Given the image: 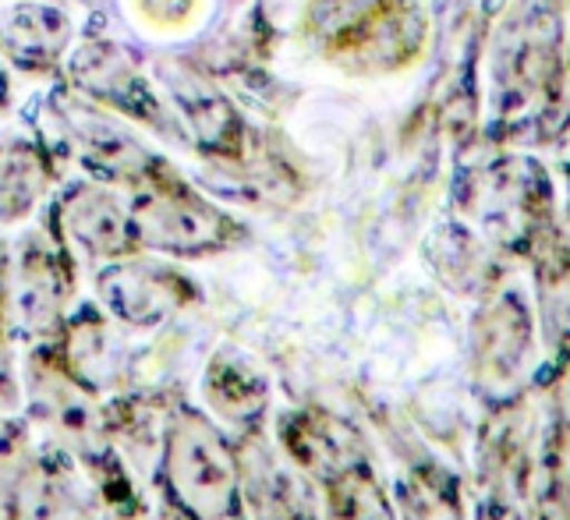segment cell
<instances>
[{"label":"cell","mask_w":570,"mask_h":520,"mask_svg":"<svg viewBox=\"0 0 570 520\" xmlns=\"http://www.w3.org/2000/svg\"><path fill=\"white\" fill-rule=\"evenodd\" d=\"M131 4L153 29H181L199 0H131Z\"/></svg>","instance_id":"cell-15"},{"label":"cell","mask_w":570,"mask_h":520,"mask_svg":"<svg viewBox=\"0 0 570 520\" xmlns=\"http://www.w3.org/2000/svg\"><path fill=\"white\" fill-rule=\"evenodd\" d=\"M535 520H570V422L546 414V432L539 447L535 482H532Z\"/></svg>","instance_id":"cell-11"},{"label":"cell","mask_w":570,"mask_h":520,"mask_svg":"<svg viewBox=\"0 0 570 520\" xmlns=\"http://www.w3.org/2000/svg\"><path fill=\"white\" fill-rule=\"evenodd\" d=\"M269 435L312 482L326 485L344 471L368 464L372 453L358 425L326 408H291L269 418Z\"/></svg>","instance_id":"cell-5"},{"label":"cell","mask_w":570,"mask_h":520,"mask_svg":"<svg viewBox=\"0 0 570 520\" xmlns=\"http://www.w3.org/2000/svg\"><path fill=\"white\" fill-rule=\"evenodd\" d=\"M320 492H323V520H397L393 492L386 489L372 460L320 485Z\"/></svg>","instance_id":"cell-12"},{"label":"cell","mask_w":570,"mask_h":520,"mask_svg":"<svg viewBox=\"0 0 570 520\" xmlns=\"http://www.w3.org/2000/svg\"><path fill=\"white\" fill-rule=\"evenodd\" d=\"M248 520H323V492L277 447L269 429L234 435Z\"/></svg>","instance_id":"cell-3"},{"label":"cell","mask_w":570,"mask_h":520,"mask_svg":"<svg viewBox=\"0 0 570 520\" xmlns=\"http://www.w3.org/2000/svg\"><path fill=\"white\" fill-rule=\"evenodd\" d=\"M153 478L160 489V503L188 513L191 520H248L238 443L188 396L174 400L167 414Z\"/></svg>","instance_id":"cell-1"},{"label":"cell","mask_w":570,"mask_h":520,"mask_svg":"<svg viewBox=\"0 0 570 520\" xmlns=\"http://www.w3.org/2000/svg\"><path fill=\"white\" fill-rule=\"evenodd\" d=\"M96 294L114 323L135 333L160 330L199 302V291L178 269L135 263V258H117L96 276Z\"/></svg>","instance_id":"cell-4"},{"label":"cell","mask_w":570,"mask_h":520,"mask_svg":"<svg viewBox=\"0 0 570 520\" xmlns=\"http://www.w3.org/2000/svg\"><path fill=\"white\" fill-rule=\"evenodd\" d=\"M542 330L553 357H570V276H553L542 287Z\"/></svg>","instance_id":"cell-14"},{"label":"cell","mask_w":570,"mask_h":520,"mask_svg":"<svg viewBox=\"0 0 570 520\" xmlns=\"http://www.w3.org/2000/svg\"><path fill=\"white\" fill-rule=\"evenodd\" d=\"M199 396H203V408L230 435L269 429V418H273L269 379L252 362H245L242 354H230V351L213 354L199 375Z\"/></svg>","instance_id":"cell-8"},{"label":"cell","mask_w":570,"mask_h":520,"mask_svg":"<svg viewBox=\"0 0 570 520\" xmlns=\"http://www.w3.org/2000/svg\"><path fill=\"white\" fill-rule=\"evenodd\" d=\"M61 224L68 242L82 248L89 258L117 263V258H128V252L135 248L131 213H125L110 195L96 188H82L68 198L61 209Z\"/></svg>","instance_id":"cell-10"},{"label":"cell","mask_w":570,"mask_h":520,"mask_svg":"<svg viewBox=\"0 0 570 520\" xmlns=\"http://www.w3.org/2000/svg\"><path fill=\"white\" fill-rule=\"evenodd\" d=\"M75 520H139V517H125V513H117V510L104 507L100 499H96V503H86V507H78Z\"/></svg>","instance_id":"cell-16"},{"label":"cell","mask_w":570,"mask_h":520,"mask_svg":"<svg viewBox=\"0 0 570 520\" xmlns=\"http://www.w3.org/2000/svg\"><path fill=\"white\" fill-rule=\"evenodd\" d=\"M39 192H43V174L26 156H0V219H22Z\"/></svg>","instance_id":"cell-13"},{"label":"cell","mask_w":570,"mask_h":520,"mask_svg":"<svg viewBox=\"0 0 570 520\" xmlns=\"http://www.w3.org/2000/svg\"><path fill=\"white\" fill-rule=\"evenodd\" d=\"M50 347L61 357V365L96 396L125 393L135 383L131 354L125 351L121 336L114 333L107 318H96L92 312H82L78 318L71 315L57 340H50Z\"/></svg>","instance_id":"cell-9"},{"label":"cell","mask_w":570,"mask_h":520,"mask_svg":"<svg viewBox=\"0 0 570 520\" xmlns=\"http://www.w3.org/2000/svg\"><path fill=\"white\" fill-rule=\"evenodd\" d=\"M131 227L139 245L178 258L216 255L234 248V242H238V227L220 213H213L199 203H188V198H164V195L135 198Z\"/></svg>","instance_id":"cell-6"},{"label":"cell","mask_w":570,"mask_h":520,"mask_svg":"<svg viewBox=\"0 0 570 520\" xmlns=\"http://www.w3.org/2000/svg\"><path fill=\"white\" fill-rule=\"evenodd\" d=\"M75 294V276L61 252L43 242H29L22 248V263L14 276V323L32 344H50L68 323V302Z\"/></svg>","instance_id":"cell-7"},{"label":"cell","mask_w":570,"mask_h":520,"mask_svg":"<svg viewBox=\"0 0 570 520\" xmlns=\"http://www.w3.org/2000/svg\"><path fill=\"white\" fill-rule=\"evenodd\" d=\"M535 323L518 297L485 305L471 323L468 375L489 408L514 400L535 383Z\"/></svg>","instance_id":"cell-2"}]
</instances>
